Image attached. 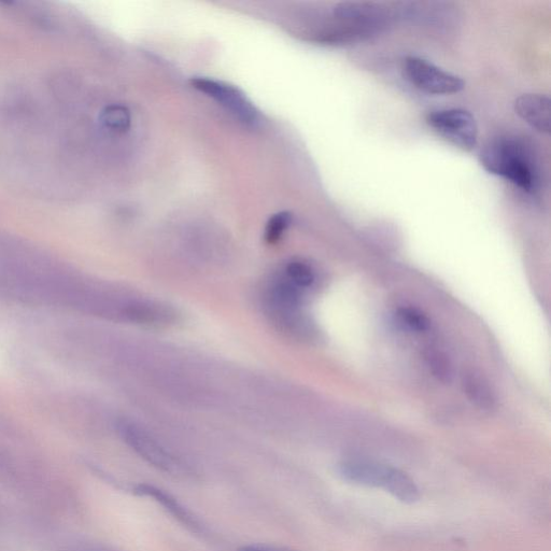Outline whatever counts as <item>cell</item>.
Masks as SVG:
<instances>
[{
	"instance_id": "13",
	"label": "cell",
	"mask_w": 551,
	"mask_h": 551,
	"mask_svg": "<svg viewBox=\"0 0 551 551\" xmlns=\"http://www.w3.org/2000/svg\"><path fill=\"white\" fill-rule=\"evenodd\" d=\"M292 221V216L287 211L274 215L268 220L265 229V240L268 244H276L284 235Z\"/></svg>"
},
{
	"instance_id": "12",
	"label": "cell",
	"mask_w": 551,
	"mask_h": 551,
	"mask_svg": "<svg viewBox=\"0 0 551 551\" xmlns=\"http://www.w3.org/2000/svg\"><path fill=\"white\" fill-rule=\"evenodd\" d=\"M102 122L110 131L125 132L131 125V113L123 106H109L102 113Z\"/></svg>"
},
{
	"instance_id": "5",
	"label": "cell",
	"mask_w": 551,
	"mask_h": 551,
	"mask_svg": "<svg viewBox=\"0 0 551 551\" xmlns=\"http://www.w3.org/2000/svg\"><path fill=\"white\" fill-rule=\"evenodd\" d=\"M403 70L406 78L420 91L433 95H448L459 93L464 89V81L434 64L417 58L407 56L404 60Z\"/></svg>"
},
{
	"instance_id": "8",
	"label": "cell",
	"mask_w": 551,
	"mask_h": 551,
	"mask_svg": "<svg viewBox=\"0 0 551 551\" xmlns=\"http://www.w3.org/2000/svg\"><path fill=\"white\" fill-rule=\"evenodd\" d=\"M461 385L464 394L471 403L479 408L490 411L497 404L496 394L485 376L476 371H465Z\"/></svg>"
},
{
	"instance_id": "9",
	"label": "cell",
	"mask_w": 551,
	"mask_h": 551,
	"mask_svg": "<svg viewBox=\"0 0 551 551\" xmlns=\"http://www.w3.org/2000/svg\"><path fill=\"white\" fill-rule=\"evenodd\" d=\"M137 492L141 497H148L162 505L165 510L177 518L181 524L187 526L193 531H200L199 522L183 507L171 494L150 485L138 486Z\"/></svg>"
},
{
	"instance_id": "2",
	"label": "cell",
	"mask_w": 551,
	"mask_h": 551,
	"mask_svg": "<svg viewBox=\"0 0 551 551\" xmlns=\"http://www.w3.org/2000/svg\"><path fill=\"white\" fill-rule=\"evenodd\" d=\"M339 473L348 482L383 489L403 503L412 504L420 498L414 479L387 464L353 459L339 465Z\"/></svg>"
},
{
	"instance_id": "3",
	"label": "cell",
	"mask_w": 551,
	"mask_h": 551,
	"mask_svg": "<svg viewBox=\"0 0 551 551\" xmlns=\"http://www.w3.org/2000/svg\"><path fill=\"white\" fill-rule=\"evenodd\" d=\"M119 432L124 442L155 468L171 474L185 472V464L146 430L132 422L123 421L119 425Z\"/></svg>"
},
{
	"instance_id": "14",
	"label": "cell",
	"mask_w": 551,
	"mask_h": 551,
	"mask_svg": "<svg viewBox=\"0 0 551 551\" xmlns=\"http://www.w3.org/2000/svg\"><path fill=\"white\" fill-rule=\"evenodd\" d=\"M398 317L408 329L422 333L430 328V321L420 310L412 307H402L398 310Z\"/></svg>"
},
{
	"instance_id": "1",
	"label": "cell",
	"mask_w": 551,
	"mask_h": 551,
	"mask_svg": "<svg viewBox=\"0 0 551 551\" xmlns=\"http://www.w3.org/2000/svg\"><path fill=\"white\" fill-rule=\"evenodd\" d=\"M480 163L487 172L507 180L521 190L532 192L539 175L530 150L519 140L500 138L480 152Z\"/></svg>"
},
{
	"instance_id": "10",
	"label": "cell",
	"mask_w": 551,
	"mask_h": 551,
	"mask_svg": "<svg viewBox=\"0 0 551 551\" xmlns=\"http://www.w3.org/2000/svg\"><path fill=\"white\" fill-rule=\"evenodd\" d=\"M425 360L433 376L444 384L450 383L454 371L446 353L436 347H428L425 350Z\"/></svg>"
},
{
	"instance_id": "15",
	"label": "cell",
	"mask_w": 551,
	"mask_h": 551,
	"mask_svg": "<svg viewBox=\"0 0 551 551\" xmlns=\"http://www.w3.org/2000/svg\"><path fill=\"white\" fill-rule=\"evenodd\" d=\"M239 551H281V550L275 549L272 547H267V546L251 545V546H245L242 549H239Z\"/></svg>"
},
{
	"instance_id": "4",
	"label": "cell",
	"mask_w": 551,
	"mask_h": 551,
	"mask_svg": "<svg viewBox=\"0 0 551 551\" xmlns=\"http://www.w3.org/2000/svg\"><path fill=\"white\" fill-rule=\"evenodd\" d=\"M428 124L432 129L463 150L471 151L478 143V126L471 112L464 109H442L429 113Z\"/></svg>"
},
{
	"instance_id": "6",
	"label": "cell",
	"mask_w": 551,
	"mask_h": 551,
	"mask_svg": "<svg viewBox=\"0 0 551 551\" xmlns=\"http://www.w3.org/2000/svg\"><path fill=\"white\" fill-rule=\"evenodd\" d=\"M191 84L196 90L214 98L240 122L252 127L260 123V115L256 107L242 91L230 84L205 77L192 78Z\"/></svg>"
},
{
	"instance_id": "11",
	"label": "cell",
	"mask_w": 551,
	"mask_h": 551,
	"mask_svg": "<svg viewBox=\"0 0 551 551\" xmlns=\"http://www.w3.org/2000/svg\"><path fill=\"white\" fill-rule=\"evenodd\" d=\"M285 273V278L300 290L312 287L315 282L313 268L303 261L290 262L286 266Z\"/></svg>"
},
{
	"instance_id": "7",
	"label": "cell",
	"mask_w": 551,
	"mask_h": 551,
	"mask_svg": "<svg viewBox=\"0 0 551 551\" xmlns=\"http://www.w3.org/2000/svg\"><path fill=\"white\" fill-rule=\"evenodd\" d=\"M550 100L541 94H525L517 98L515 111L534 130L549 134L551 130Z\"/></svg>"
}]
</instances>
